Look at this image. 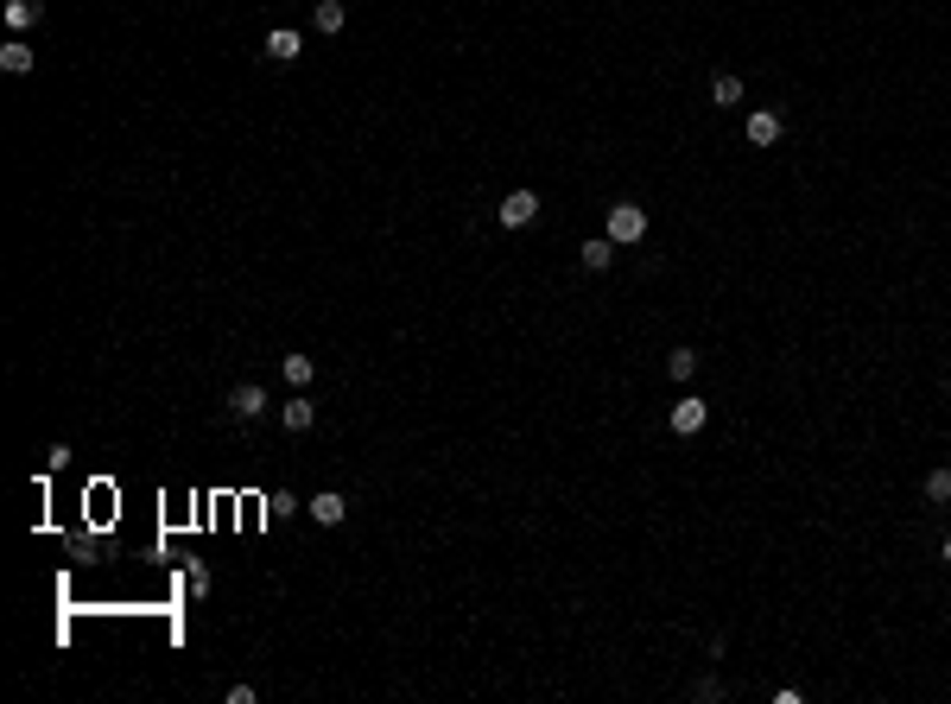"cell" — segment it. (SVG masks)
<instances>
[{
  "instance_id": "6da1fadb",
  "label": "cell",
  "mask_w": 951,
  "mask_h": 704,
  "mask_svg": "<svg viewBox=\"0 0 951 704\" xmlns=\"http://www.w3.org/2000/svg\"><path fill=\"white\" fill-rule=\"evenodd\" d=\"M641 235H647V210H641V203H615V210H609V242L628 248V242H641Z\"/></svg>"
},
{
  "instance_id": "7a4b0ae2",
  "label": "cell",
  "mask_w": 951,
  "mask_h": 704,
  "mask_svg": "<svg viewBox=\"0 0 951 704\" xmlns=\"http://www.w3.org/2000/svg\"><path fill=\"white\" fill-rule=\"evenodd\" d=\"M533 216H540V191H508V197H501V210H495V223H501V229H527Z\"/></svg>"
},
{
  "instance_id": "3957f363",
  "label": "cell",
  "mask_w": 951,
  "mask_h": 704,
  "mask_svg": "<svg viewBox=\"0 0 951 704\" xmlns=\"http://www.w3.org/2000/svg\"><path fill=\"white\" fill-rule=\"evenodd\" d=\"M229 413H235L242 425H248V419H261V413H267V388H261V381H242V388L229 394Z\"/></svg>"
},
{
  "instance_id": "277c9868",
  "label": "cell",
  "mask_w": 951,
  "mask_h": 704,
  "mask_svg": "<svg viewBox=\"0 0 951 704\" xmlns=\"http://www.w3.org/2000/svg\"><path fill=\"white\" fill-rule=\"evenodd\" d=\"M704 419H710V407H704L698 394H685L679 407H673V431H679V438H691V431H704Z\"/></svg>"
},
{
  "instance_id": "5b68a950",
  "label": "cell",
  "mask_w": 951,
  "mask_h": 704,
  "mask_svg": "<svg viewBox=\"0 0 951 704\" xmlns=\"http://www.w3.org/2000/svg\"><path fill=\"white\" fill-rule=\"evenodd\" d=\"M343 514H349V502H343L336 489H324V495H311V521H317V527H343Z\"/></svg>"
},
{
  "instance_id": "8992f818",
  "label": "cell",
  "mask_w": 951,
  "mask_h": 704,
  "mask_svg": "<svg viewBox=\"0 0 951 704\" xmlns=\"http://www.w3.org/2000/svg\"><path fill=\"white\" fill-rule=\"evenodd\" d=\"M780 128H787V121H780L774 109H755V115H749V140L755 146H774L780 140Z\"/></svg>"
},
{
  "instance_id": "52a82bcc",
  "label": "cell",
  "mask_w": 951,
  "mask_h": 704,
  "mask_svg": "<svg viewBox=\"0 0 951 704\" xmlns=\"http://www.w3.org/2000/svg\"><path fill=\"white\" fill-rule=\"evenodd\" d=\"M279 425H285V431H311V425H317V407H311V400H298V394H292V400H285V407H279Z\"/></svg>"
},
{
  "instance_id": "ba28073f",
  "label": "cell",
  "mask_w": 951,
  "mask_h": 704,
  "mask_svg": "<svg viewBox=\"0 0 951 704\" xmlns=\"http://www.w3.org/2000/svg\"><path fill=\"white\" fill-rule=\"evenodd\" d=\"M298 51H305V38H298L292 26H279V32H267V57H279V64H292Z\"/></svg>"
},
{
  "instance_id": "9c48e42d",
  "label": "cell",
  "mask_w": 951,
  "mask_h": 704,
  "mask_svg": "<svg viewBox=\"0 0 951 704\" xmlns=\"http://www.w3.org/2000/svg\"><path fill=\"white\" fill-rule=\"evenodd\" d=\"M577 261H584V267H590V274H603V267H609V261H615V242H609V235H603V242H596V235H590V242H584V248H577Z\"/></svg>"
},
{
  "instance_id": "30bf717a",
  "label": "cell",
  "mask_w": 951,
  "mask_h": 704,
  "mask_svg": "<svg viewBox=\"0 0 951 704\" xmlns=\"http://www.w3.org/2000/svg\"><path fill=\"white\" fill-rule=\"evenodd\" d=\"M279 375H285V388H311L317 362H311V356H279Z\"/></svg>"
},
{
  "instance_id": "8fae6325",
  "label": "cell",
  "mask_w": 951,
  "mask_h": 704,
  "mask_svg": "<svg viewBox=\"0 0 951 704\" xmlns=\"http://www.w3.org/2000/svg\"><path fill=\"white\" fill-rule=\"evenodd\" d=\"M311 26L317 32H343V0H317L311 6Z\"/></svg>"
},
{
  "instance_id": "7c38bea8",
  "label": "cell",
  "mask_w": 951,
  "mask_h": 704,
  "mask_svg": "<svg viewBox=\"0 0 951 704\" xmlns=\"http://www.w3.org/2000/svg\"><path fill=\"white\" fill-rule=\"evenodd\" d=\"M710 102H717V109H736V102H742V77H729V70H723V77L710 83Z\"/></svg>"
},
{
  "instance_id": "4fadbf2b",
  "label": "cell",
  "mask_w": 951,
  "mask_h": 704,
  "mask_svg": "<svg viewBox=\"0 0 951 704\" xmlns=\"http://www.w3.org/2000/svg\"><path fill=\"white\" fill-rule=\"evenodd\" d=\"M0 70H13V77H26V70H32V45H19V38H13V45L0 51Z\"/></svg>"
},
{
  "instance_id": "5bb4252c",
  "label": "cell",
  "mask_w": 951,
  "mask_h": 704,
  "mask_svg": "<svg viewBox=\"0 0 951 704\" xmlns=\"http://www.w3.org/2000/svg\"><path fill=\"white\" fill-rule=\"evenodd\" d=\"M6 26H13V32L38 26V0H6Z\"/></svg>"
},
{
  "instance_id": "9a60e30c",
  "label": "cell",
  "mask_w": 951,
  "mask_h": 704,
  "mask_svg": "<svg viewBox=\"0 0 951 704\" xmlns=\"http://www.w3.org/2000/svg\"><path fill=\"white\" fill-rule=\"evenodd\" d=\"M667 368H673V381H691V375H698V349H673Z\"/></svg>"
},
{
  "instance_id": "2e32d148",
  "label": "cell",
  "mask_w": 951,
  "mask_h": 704,
  "mask_svg": "<svg viewBox=\"0 0 951 704\" xmlns=\"http://www.w3.org/2000/svg\"><path fill=\"white\" fill-rule=\"evenodd\" d=\"M184 590H191V596H210V564L191 559V571H184Z\"/></svg>"
},
{
  "instance_id": "e0dca14e",
  "label": "cell",
  "mask_w": 951,
  "mask_h": 704,
  "mask_svg": "<svg viewBox=\"0 0 951 704\" xmlns=\"http://www.w3.org/2000/svg\"><path fill=\"white\" fill-rule=\"evenodd\" d=\"M926 502H951V470H933V476H926Z\"/></svg>"
},
{
  "instance_id": "ac0fdd59",
  "label": "cell",
  "mask_w": 951,
  "mask_h": 704,
  "mask_svg": "<svg viewBox=\"0 0 951 704\" xmlns=\"http://www.w3.org/2000/svg\"><path fill=\"white\" fill-rule=\"evenodd\" d=\"M946 559H951V533H946Z\"/></svg>"
}]
</instances>
